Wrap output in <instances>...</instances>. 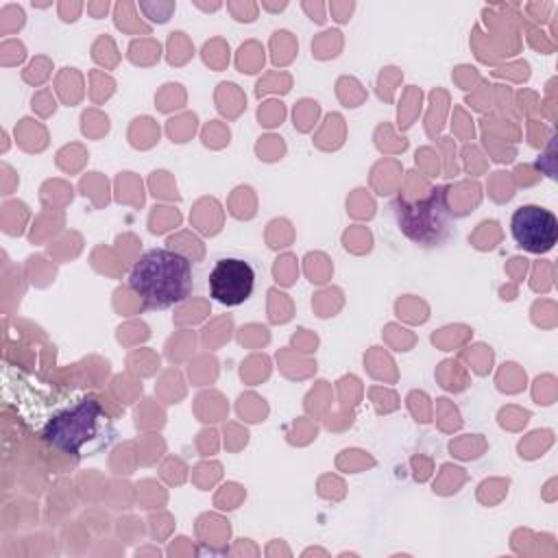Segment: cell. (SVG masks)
<instances>
[{
  "instance_id": "obj_1",
  "label": "cell",
  "mask_w": 558,
  "mask_h": 558,
  "mask_svg": "<svg viewBox=\"0 0 558 558\" xmlns=\"http://www.w3.org/2000/svg\"><path fill=\"white\" fill-rule=\"evenodd\" d=\"M52 449L83 460L100 453L116 440V423L96 395H81L52 412L41 429Z\"/></svg>"
},
{
  "instance_id": "obj_2",
  "label": "cell",
  "mask_w": 558,
  "mask_h": 558,
  "mask_svg": "<svg viewBox=\"0 0 558 558\" xmlns=\"http://www.w3.org/2000/svg\"><path fill=\"white\" fill-rule=\"evenodd\" d=\"M129 288L148 310H168L192 292V262L170 248H148L129 272Z\"/></svg>"
},
{
  "instance_id": "obj_3",
  "label": "cell",
  "mask_w": 558,
  "mask_h": 558,
  "mask_svg": "<svg viewBox=\"0 0 558 558\" xmlns=\"http://www.w3.org/2000/svg\"><path fill=\"white\" fill-rule=\"evenodd\" d=\"M392 211L401 233L423 248L442 246L453 235V214L449 209L445 185L432 187L418 201L397 196L392 201Z\"/></svg>"
},
{
  "instance_id": "obj_4",
  "label": "cell",
  "mask_w": 558,
  "mask_h": 558,
  "mask_svg": "<svg viewBox=\"0 0 558 558\" xmlns=\"http://www.w3.org/2000/svg\"><path fill=\"white\" fill-rule=\"evenodd\" d=\"M510 233L519 248L547 253L558 240V218L541 205H521L510 216Z\"/></svg>"
},
{
  "instance_id": "obj_5",
  "label": "cell",
  "mask_w": 558,
  "mask_h": 558,
  "mask_svg": "<svg viewBox=\"0 0 558 558\" xmlns=\"http://www.w3.org/2000/svg\"><path fill=\"white\" fill-rule=\"evenodd\" d=\"M207 286L214 301L227 307L242 305L253 294L255 270L240 257H222L209 270Z\"/></svg>"
}]
</instances>
